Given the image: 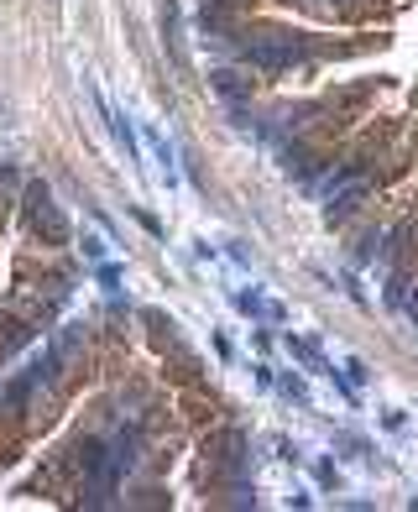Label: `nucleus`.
<instances>
[{
	"label": "nucleus",
	"instance_id": "obj_1",
	"mask_svg": "<svg viewBox=\"0 0 418 512\" xmlns=\"http://www.w3.org/2000/svg\"><path fill=\"white\" fill-rule=\"evenodd\" d=\"M241 53H246L251 68H267V74H277V68L304 63V58H309V42H298V37H288V32H262V37H251Z\"/></svg>",
	"mask_w": 418,
	"mask_h": 512
},
{
	"label": "nucleus",
	"instance_id": "obj_2",
	"mask_svg": "<svg viewBox=\"0 0 418 512\" xmlns=\"http://www.w3.org/2000/svg\"><path fill=\"white\" fill-rule=\"evenodd\" d=\"M371 189L366 168H356V162H345V168H335L330 178H324V204H330V215H345V209H356V199Z\"/></svg>",
	"mask_w": 418,
	"mask_h": 512
},
{
	"label": "nucleus",
	"instance_id": "obj_3",
	"mask_svg": "<svg viewBox=\"0 0 418 512\" xmlns=\"http://www.w3.org/2000/svg\"><path fill=\"white\" fill-rule=\"evenodd\" d=\"M324 6H361V0H324Z\"/></svg>",
	"mask_w": 418,
	"mask_h": 512
}]
</instances>
